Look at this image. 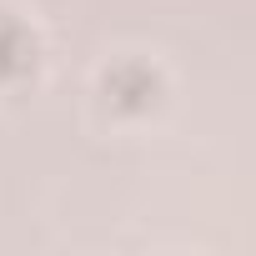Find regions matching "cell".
I'll list each match as a JSON object with an SVG mask.
<instances>
[{"label":"cell","mask_w":256,"mask_h":256,"mask_svg":"<svg viewBox=\"0 0 256 256\" xmlns=\"http://www.w3.org/2000/svg\"><path fill=\"white\" fill-rule=\"evenodd\" d=\"M36 66H40V36L16 10H0V86L36 76Z\"/></svg>","instance_id":"cell-2"},{"label":"cell","mask_w":256,"mask_h":256,"mask_svg":"<svg viewBox=\"0 0 256 256\" xmlns=\"http://www.w3.org/2000/svg\"><path fill=\"white\" fill-rule=\"evenodd\" d=\"M161 90H166L161 70L151 60H141V56H120V60H110L100 70V100H106L110 116H126V120L151 116L161 106Z\"/></svg>","instance_id":"cell-1"}]
</instances>
